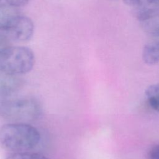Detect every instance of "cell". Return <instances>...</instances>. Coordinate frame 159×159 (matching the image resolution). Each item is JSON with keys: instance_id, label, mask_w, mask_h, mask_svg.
<instances>
[{"instance_id": "cell-2", "label": "cell", "mask_w": 159, "mask_h": 159, "mask_svg": "<svg viewBox=\"0 0 159 159\" xmlns=\"http://www.w3.org/2000/svg\"><path fill=\"white\" fill-rule=\"evenodd\" d=\"M40 103L30 97L5 98L0 100V116L15 122L29 123L42 114Z\"/></svg>"}, {"instance_id": "cell-3", "label": "cell", "mask_w": 159, "mask_h": 159, "mask_svg": "<svg viewBox=\"0 0 159 159\" xmlns=\"http://www.w3.org/2000/svg\"><path fill=\"white\" fill-rule=\"evenodd\" d=\"M35 62L33 51L24 46H9L0 55V70L16 75L25 74Z\"/></svg>"}, {"instance_id": "cell-9", "label": "cell", "mask_w": 159, "mask_h": 159, "mask_svg": "<svg viewBox=\"0 0 159 159\" xmlns=\"http://www.w3.org/2000/svg\"><path fill=\"white\" fill-rule=\"evenodd\" d=\"M6 159H48L45 156L37 153L21 152L13 153Z\"/></svg>"}, {"instance_id": "cell-4", "label": "cell", "mask_w": 159, "mask_h": 159, "mask_svg": "<svg viewBox=\"0 0 159 159\" xmlns=\"http://www.w3.org/2000/svg\"><path fill=\"white\" fill-rule=\"evenodd\" d=\"M6 32L8 37L15 42H27L34 35V24L30 18L20 14Z\"/></svg>"}, {"instance_id": "cell-1", "label": "cell", "mask_w": 159, "mask_h": 159, "mask_svg": "<svg viewBox=\"0 0 159 159\" xmlns=\"http://www.w3.org/2000/svg\"><path fill=\"white\" fill-rule=\"evenodd\" d=\"M40 139L39 131L29 123L13 122L0 127V147L14 153L33 149L39 143Z\"/></svg>"}, {"instance_id": "cell-12", "label": "cell", "mask_w": 159, "mask_h": 159, "mask_svg": "<svg viewBox=\"0 0 159 159\" xmlns=\"http://www.w3.org/2000/svg\"><path fill=\"white\" fill-rule=\"evenodd\" d=\"M8 4L16 7L25 6L28 3L29 0H6Z\"/></svg>"}, {"instance_id": "cell-10", "label": "cell", "mask_w": 159, "mask_h": 159, "mask_svg": "<svg viewBox=\"0 0 159 159\" xmlns=\"http://www.w3.org/2000/svg\"><path fill=\"white\" fill-rule=\"evenodd\" d=\"M9 37L0 30V55L10 45Z\"/></svg>"}, {"instance_id": "cell-7", "label": "cell", "mask_w": 159, "mask_h": 159, "mask_svg": "<svg viewBox=\"0 0 159 159\" xmlns=\"http://www.w3.org/2000/svg\"><path fill=\"white\" fill-rule=\"evenodd\" d=\"M142 58L147 65H153L159 63V40L145 45L142 51Z\"/></svg>"}, {"instance_id": "cell-11", "label": "cell", "mask_w": 159, "mask_h": 159, "mask_svg": "<svg viewBox=\"0 0 159 159\" xmlns=\"http://www.w3.org/2000/svg\"><path fill=\"white\" fill-rule=\"evenodd\" d=\"M148 159H159V144L153 146L148 153Z\"/></svg>"}, {"instance_id": "cell-16", "label": "cell", "mask_w": 159, "mask_h": 159, "mask_svg": "<svg viewBox=\"0 0 159 159\" xmlns=\"http://www.w3.org/2000/svg\"><path fill=\"white\" fill-rule=\"evenodd\" d=\"M0 1H1V0H0Z\"/></svg>"}, {"instance_id": "cell-15", "label": "cell", "mask_w": 159, "mask_h": 159, "mask_svg": "<svg viewBox=\"0 0 159 159\" xmlns=\"http://www.w3.org/2000/svg\"><path fill=\"white\" fill-rule=\"evenodd\" d=\"M157 39H158V40H159V36H158V37H157Z\"/></svg>"}, {"instance_id": "cell-8", "label": "cell", "mask_w": 159, "mask_h": 159, "mask_svg": "<svg viewBox=\"0 0 159 159\" xmlns=\"http://www.w3.org/2000/svg\"><path fill=\"white\" fill-rule=\"evenodd\" d=\"M145 94L151 108L159 112V83L148 86Z\"/></svg>"}, {"instance_id": "cell-6", "label": "cell", "mask_w": 159, "mask_h": 159, "mask_svg": "<svg viewBox=\"0 0 159 159\" xmlns=\"http://www.w3.org/2000/svg\"><path fill=\"white\" fill-rule=\"evenodd\" d=\"M17 7L9 4L0 5V30L6 31L13 20L20 14Z\"/></svg>"}, {"instance_id": "cell-14", "label": "cell", "mask_w": 159, "mask_h": 159, "mask_svg": "<svg viewBox=\"0 0 159 159\" xmlns=\"http://www.w3.org/2000/svg\"><path fill=\"white\" fill-rule=\"evenodd\" d=\"M151 1H152L153 2H154L155 4H156L157 5H158L159 6V0H150Z\"/></svg>"}, {"instance_id": "cell-5", "label": "cell", "mask_w": 159, "mask_h": 159, "mask_svg": "<svg viewBox=\"0 0 159 159\" xmlns=\"http://www.w3.org/2000/svg\"><path fill=\"white\" fill-rule=\"evenodd\" d=\"M22 80L19 75L0 70V96L7 98L18 91L22 86Z\"/></svg>"}, {"instance_id": "cell-13", "label": "cell", "mask_w": 159, "mask_h": 159, "mask_svg": "<svg viewBox=\"0 0 159 159\" xmlns=\"http://www.w3.org/2000/svg\"><path fill=\"white\" fill-rule=\"evenodd\" d=\"M123 1L125 2V4L132 7L135 6L139 1V0H123Z\"/></svg>"}]
</instances>
